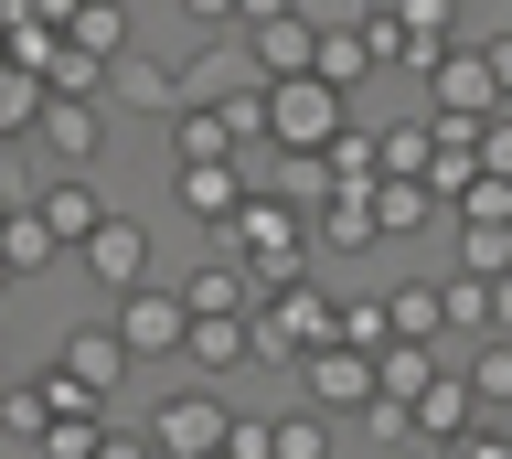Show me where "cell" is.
<instances>
[{"label":"cell","mask_w":512,"mask_h":459,"mask_svg":"<svg viewBox=\"0 0 512 459\" xmlns=\"http://www.w3.org/2000/svg\"><path fill=\"white\" fill-rule=\"evenodd\" d=\"M374 374H384V395H395V406H416V395L438 385L448 363H438V342H384V353H374Z\"/></svg>","instance_id":"obj_24"},{"label":"cell","mask_w":512,"mask_h":459,"mask_svg":"<svg viewBox=\"0 0 512 459\" xmlns=\"http://www.w3.org/2000/svg\"><path fill=\"white\" fill-rule=\"evenodd\" d=\"M214 246L246 267V278H256V299H267V289H288V278H310V246H320V235H310V214H299V203L246 193V214H235Z\"/></svg>","instance_id":"obj_1"},{"label":"cell","mask_w":512,"mask_h":459,"mask_svg":"<svg viewBox=\"0 0 512 459\" xmlns=\"http://www.w3.org/2000/svg\"><path fill=\"white\" fill-rule=\"evenodd\" d=\"M502 427H512V417H502Z\"/></svg>","instance_id":"obj_50"},{"label":"cell","mask_w":512,"mask_h":459,"mask_svg":"<svg viewBox=\"0 0 512 459\" xmlns=\"http://www.w3.org/2000/svg\"><path fill=\"white\" fill-rule=\"evenodd\" d=\"M363 438H374V449H395V438H416V406H395V395H374V406H363Z\"/></svg>","instance_id":"obj_38"},{"label":"cell","mask_w":512,"mask_h":459,"mask_svg":"<svg viewBox=\"0 0 512 459\" xmlns=\"http://www.w3.org/2000/svg\"><path fill=\"white\" fill-rule=\"evenodd\" d=\"M480 427V395H470V374H438V385L416 395V438H438V449H459Z\"/></svg>","instance_id":"obj_18"},{"label":"cell","mask_w":512,"mask_h":459,"mask_svg":"<svg viewBox=\"0 0 512 459\" xmlns=\"http://www.w3.org/2000/svg\"><path fill=\"white\" fill-rule=\"evenodd\" d=\"M64 43H75V54H96V65L118 75L128 54H139V43H128V0H86V11H75V33H64Z\"/></svg>","instance_id":"obj_20"},{"label":"cell","mask_w":512,"mask_h":459,"mask_svg":"<svg viewBox=\"0 0 512 459\" xmlns=\"http://www.w3.org/2000/svg\"><path fill=\"white\" fill-rule=\"evenodd\" d=\"M54 374H75V385H86L96 406H107V395H118L128 374H139V353L118 342V321H75V331L54 342Z\"/></svg>","instance_id":"obj_6"},{"label":"cell","mask_w":512,"mask_h":459,"mask_svg":"<svg viewBox=\"0 0 512 459\" xmlns=\"http://www.w3.org/2000/svg\"><path fill=\"white\" fill-rule=\"evenodd\" d=\"M342 342H352V353H384V342H395L384 299H342Z\"/></svg>","instance_id":"obj_36"},{"label":"cell","mask_w":512,"mask_h":459,"mask_svg":"<svg viewBox=\"0 0 512 459\" xmlns=\"http://www.w3.org/2000/svg\"><path fill=\"white\" fill-rule=\"evenodd\" d=\"M256 86H267V75H256V43H203V54H192V107H224V97H256Z\"/></svg>","instance_id":"obj_15"},{"label":"cell","mask_w":512,"mask_h":459,"mask_svg":"<svg viewBox=\"0 0 512 459\" xmlns=\"http://www.w3.org/2000/svg\"><path fill=\"white\" fill-rule=\"evenodd\" d=\"M246 43H256V75H267V86L320 75V22H310V11H288V22H267V33H246Z\"/></svg>","instance_id":"obj_16"},{"label":"cell","mask_w":512,"mask_h":459,"mask_svg":"<svg viewBox=\"0 0 512 459\" xmlns=\"http://www.w3.org/2000/svg\"><path fill=\"white\" fill-rule=\"evenodd\" d=\"M0 257H11V278H43V267L64 257V235H54V225H43V214H32V203H22V214L0 225Z\"/></svg>","instance_id":"obj_27"},{"label":"cell","mask_w":512,"mask_h":459,"mask_svg":"<svg viewBox=\"0 0 512 459\" xmlns=\"http://www.w3.org/2000/svg\"><path fill=\"white\" fill-rule=\"evenodd\" d=\"M182 22H203V33H235V0H182Z\"/></svg>","instance_id":"obj_44"},{"label":"cell","mask_w":512,"mask_h":459,"mask_svg":"<svg viewBox=\"0 0 512 459\" xmlns=\"http://www.w3.org/2000/svg\"><path fill=\"white\" fill-rule=\"evenodd\" d=\"M299 395H310L320 417H342V406L363 417V406L384 395V374H374V353H352V342H331V353H310V363H299Z\"/></svg>","instance_id":"obj_7"},{"label":"cell","mask_w":512,"mask_h":459,"mask_svg":"<svg viewBox=\"0 0 512 459\" xmlns=\"http://www.w3.org/2000/svg\"><path fill=\"white\" fill-rule=\"evenodd\" d=\"M32 139H43L64 171H96V161H107V97H54Z\"/></svg>","instance_id":"obj_12"},{"label":"cell","mask_w":512,"mask_h":459,"mask_svg":"<svg viewBox=\"0 0 512 459\" xmlns=\"http://www.w3.org/2000/svg\"><path fill=\"white\" fill-rule=\"evenodd\" d=\"M54 54H64V33H54V22H22V33H11V65L54 75Z\"/></svg>","instance_id":"obj_37"},{"label":"cell","mask_w":512,"mask_h":459,"mask_svg":"<svg viewBox=\"0 0 512 459\" xmlns=\"http://www.w3.org/2000/svg\"><path fill=\"white\" fill-rule=\"evenodd\" d=\"M182 363L203 374V385H214V374H235V363H256V310H246V321H192Z\"/></svg>","instance_id":"obj_19"},{"label":"cell","mask_w":512,"mask_h":459,"mask_svg":"<svg viewBox=\"0 0 512 459\" xmlns=\"http://www.w3.org/2000/svg\"><path fill=\"white\" fill-rule=\"evenodd\" d=\"M299 11H310V22H320V33H363V22H374V11H384V0H299Z\"/></svg>","instance_id":"obj_39"},{"label":"cell","mask_w":512,"mask_h":459,"mask_svg":"<svg viewBox=\"0 0 512 459\" xmlns=\"http://www.w3.org/2000/svg\"><path fill=\"white\" fill-rule=\"evenodd\" d=\"M107 438H118V427H107V406H86V417H54V438H43L32 459H96Z\"/></svg>","instance_id":"obj_33"},{"label":"cell","mask_w":512,"mask_h":459,"mask_svg":"<svg viewBox=\"0 0 512 459\" xmlns=\"http://www.w3.org/2000/svg\"><path fill=\"white\" fill-rule=\"evenodd\" d=\"M267 427H278V417H235V449H224V459H267Z\"/></svg>","instance_id":"obj_43"},{"label":"cell","mask_w":512,"mask_h":459,"mask_svg":"<svg viewBox=\"0 0 512 459\" xmlns=\"http://www.w3.org/2000/svg\"><path fill=\"white\" fill-rule=\"evenodd\" d=\"M43 107H54V86L32 65H0V139H32L43 129Z\"/></svg>","instance_id":"obj_26"},{"label":"cell","mask_w":512,"mask_h":459,"mask_svg":"<svg viewBox=\"0 0 512 459\" xmlns=\"http://www.w3.org/2000/svg\"><path fill=\"white\" fill-rule=\"evenodd\" d=\"M75 267H86V278H96L107 299L150 289V225H139V214H107V235H96V246H86Z\"/></svg>","instance_id":"obj_11"},{"label":"cell","mask_w":512,"mask_h":459,"mask_svg":"<svg viewBox=\"0 0 512 459\" xmlns=\"http://www.w3.org/2000/svg\"><path fill=\"white\" fill-rule=\"evenodd\" d=\"M107 86H118V107H150L160 129H171V118L192 107V65H160V54H128Z\"/></svg>","instance_id":"obj_14"},{"label":"cell","mask_w":512,"mask_h":459,"mask_svg":"<svg viewBox=\"0 0 512 459\" xmlns=\"http://www.w3.org/2000/svg\"><path fill=\"white\" fill-rule=\"evenodd\" d=\"M299 0H235V33H267V22H288Z\"/></svg>","instance_id":"obj_42"},{"label":"cell","mask_w":512,"mask_h":459,"mask_svg":"<svg viewBox=\"0 0 512 459\" xmlns=\"http://www.w3.org/2000/svg\"><path fill=\"white\" fill-rule=\"evenodd\" d=\"M267 459H331V417H320V406H288V417L267 427Z\"/></svg>","instance_id":"obj_31"},{"label":"cell","mask_w":512,"mask_h":459,"mask_svg":"<svg viewBox=\"0 0 512 459\" xmlns=\"http://www.w3.org/2000/svg\"><path fill=\"white\" fill-rule=\"evenodd\" d=\"M384 321H395V342H438L448 310H438V278H406V289L384 299Z\"/></svg>","instance_id":"obj_28"},{"label":"cell","mask_w":512,"mask_h":459,"mask_svg":"<svg viewBox=\"0 0 512 459\" xmlns=\"http://www.w3.org/2000/svg\"><path fill=\"white\" fill-rule=\"evenodd\" d=\"M438 310H448V331H480V342H491V278L448 267V278H438Z\"/></svg>","instance_id":"obj_29"},{"label":"cell","mask_w":512,"mask_h":459,"mask_svg":"<svg viewBox=\"0 0 512 459\" xmlns=\"http://www.w3.org/2000/svg\"><path fill=\"white\" fill-rule=\"evenodd\" d=\"M448 459H512V427H502V417H480V427H470V438H459Z\"/></svg>","instance_id":"obj_40"},{"label":"cell","mask_w":512,"mask_h":459,"mask_svg":"<svg viewBox=\"0 0 512 459\" xmlns=\"http://www.w3.org/2000/svg\"><path fill=\"white\" fill-rule=\"evenodd\" d=\"M0 65H11V33H0Z\"/></svg>","instance_id":"obj_47"},{"label":"cell","mask_w":512,"mask_h":459,"mask_svg":"<svg viewBox=\"0 0 512 459\" xmlns=\"http://www.w3.org/2000/svg\"><path fill=\"white\" fill-rule=\"evenodd\" d=\"M96 459H160V449H150V427H118V438H107Z\"/></svg>","instance_id":"obj_45"},{"label":"cell","mask_w":512,"mask_h":459,"mask_svg":"<svg viewBox=\"0 0 512 459\" xmlns=\"http://www.w3.org/2000/svg\"><path fill=\"white\" fill-rule=\"evenodd\" d=\"M203 161H235L224 107H182V118H171V171H203Z\"/></svg>","instance_id":"obj_21"},{"label":"cell","mask_w":512,"mask_h":459,"mask_svg":"<svg viewBox=\"0 0 512 459\" xmlns=\"http://www.w3.org/2000/svg\"><path fill=\"white\" fill-rule=\"evenodd\" d=\"M310 235H320V246H342V257L384 246V225H374V193H331V203L310 214Z\"/></svg>","instance_id":"obj_23"},{"label":"cell","mask_w":512,"mask_h":459,"mask_svg":"<svg viewBox=\"0 0 512 459\" xmlns=\"http://www.w3.org/2000/svg\"><path fill=\"white\" fill-rule=\"evenodd\" d=\"M32 214L64 235V257H86L96 235H107V203H96V171H54L43 193H32Z\"/></svg>","instance_id":"obj_10"},{"label":"cell","mask_w":512,"mask_h":459,"mask_svg":"<svg viewBox=\"0 0 512 459\" xmlns=\"http://www.w3.org/2000/svg\"><path fill=\"white\" fill-rule=\"evenodd\" d=\"M342 342V299L310 289V278H288V289L256 299V363H310Z\"/></svg>","instance_id":"obj_2"},{"label":"cell","mask_w":512,"mask_h":459,"mask_svg":"<svg viewBox=\"0 0 512 459\" xmlns=\"http://www.w3.org/2000/svg\"><path fill=\"white\" fill-rule=\"evenodd\" d=\"M459 267L502 289V278H512V225H459Z\"/></svg>","instance_id":"obj_32"},{"label":"cell","mask_w":512,"mask_h":459,"mask_svg":"<svg viewBox=\"0 0 512 459\" xmlns=\"http://www.w3.org/2000/svg\"><path fill=\"white\" fill-rule=\"evenodd\" d=\"M118 342H128L139 363L182 353V342H192V310H182V289H160V278H150V289H128V299H118Z\"/></svg>","instance_id":"obj_8"},{"label":"cell","mask_w":512,"mask_h":459,"mask_svg":"<svg viewBox=\"0 0 512 459\" xmlns=\"http://www.w3.org/2000/svg\"><path fill=\"white\" fill-rule=\"evenodd\" d=\"M342 129H352V97L331 86V75H288V86H267V139H278V150H331Z\"/></svg>","instance_id":"obj_5"},{"label":"cell","mask_w":512,"mask_h":459,"mask_svg":"<svg viewBox=\"0 0 512 459\" xmlns=\"http://www.w3.org/2000/svg\"><path fill=\"white\" fill-rule=\"evenodd\" d=\"M427 118H470V129H491L502 118V75H491V43H448V54H427Z\"/></svg>","instance_id":"obj_4"},{"label":"cell","mask_w":512,"mask_h":459,"mask_svg":"<svg viewBox=\"0 0 512 459\" xmlns=\"http://www.w3.org/2000/svg\"><path fill=\"white\" fill-rule=\"evenodd\" d=\"M171 193H182V225L214 246V235L246 214V171H235V161H203V171H171Z\"/></svg>","instance_id":"obj_9"},{"label":"cell","mask_w":512,"mask_h":459,"mask_svg":"<svg viewBox=\"0 0 512 459\" xmlns=\"http://www.w3.org/2000/svg\"><path fill=\"white\" fill-rule=\"evenodd\" d=\"M470 395H480V417H512V342L502 331L470 353Z\"/></svg>","instance_id":"obj_30"},{"label":"cell","mask_w":512,"mask_h":459,"mask_svg":"<svg viewBox=\"0 0 512 459\" xmlns=\"http://www.w3.org/2000/svg\"><path fill=\"white\" fill-rule=\"evenodd\" d=\"M0 171H11V139H0Z\"/></svg>","instance_id":"obj_48"},{"label":"cell","mask_w":512,"mask_h":459,"mask_svg":"<svg viewBox=\"0 0 512 459\" xmlns=\"http://www.w3.org/2000/svg\"><path fill=\"white\" fill-rule=\"evenodd\" d=\"M182 310H192V321H246V310H256V278L224 257V246H203V267L182 278Z\"/></svg>","instance_id":"obj_13"},{"label":"cell","mask_w":512,"mask_h":459,"mask_svg":"<svg viewBox=\"0 0 512 459\" xmlns=\"http://www.w3.org/2000/svg\"><path fill=\"white\" fill-rule=\"evenodd\" d=\"M235 417H246V406H224L214 385H171L150 406V449L160 459H224L235 449Z\"/></svg>","instance_id":"obj_3"},{"label":"cell","mask_w":512,"mask_h":459,"mask_svg":"<svg viewBox=\"0 0 512 459\" xmlns=\"http://www.w3.org/2000/svg\"><path fill=\"white\" fill-rule=\"evenodd\" d=\"M459 225H512V182L502 171H480L470 193H459Z\"/></svg>","instance_id":"obj_35"},{"label":"cell","mask_w":512,"mask_h":459,"mask_svg":"<svg viewBox=\"0 0 512 459\" xmlns=\"http://www.w3.org/2000/svg\"><path fill=\"white\" fill-rule=\"evenodd\" d=\"M0 289H11V257H0Z\"/></svg>","instance_id":"obj_46"},{"label":"cell","mask_w":512,"mask_h":459,"mask_svg":"<svg viewBox=\"0 0 512 459\" xmlns=\"http://www.w3.org/2000/svg\"><path fill=\"white\" fill-rule=\"evenodd\" d=\"M438 171V118H395L384 129V182H427Z\"/></svg>","instance_id":"obj_25"},{"label":"cell","mask_w":512,"mask_h":459,"mask_svg":"<svg viewBox=\"0 0 512 459\" xmlns=\"http://www.w3.org/2000/svg\"><path fill=\"white\" fill-rule=\"evenodd\" d=\"M320 75H331V86L352 97V86L374 75V43H363V33H320Z\"/></svg>","instance_id":"obj_34"},{"label":"cell","mask_w":512,"mask_h":459,"mask_svg":"<svg viewBox=\"0 0 512 459\" xmlns=\"http://www.w3.org/2000/svg\"><path fill=\"white\" fill-rule=\"evenodd\" d=\"M480 171H502V182H512V107L491 118V129H480Z\"/></svg>","instance_id":"obj_41"},{"label":"cell","mask_w":512,"mask_h":459,"mask_svg":"<svg viewBox=\"0 0 512 459\" xmlns=\"http://www.w3.org/2000/svg\"><path fill=\"white\" fill-rule=\"evenodd\" d=\"M374 225L384 235H427V225H459V203H448V193H427V182H374Z\"/></svg>","instance_id":"obj_17"},{"label":"cell","mask_w":512,"mask_h":459,"mask_svg":"<svg viewBox=\"0 0 512 459\" xmlns=\"http://www.w3.org/2000/svg\"><path fill=\"white\" fill-rule=\"evenodd\" d=\"M278 203H299V214H320V203L342 193V171H331V150H278V182H267Z\"/></svg>","instance_id":"obj_22"},{"label":"cell","mask_w":512,"mask_h":459,"mask_svg":"<svg viewBox=\"0 0 512 459\" xmlns=\"http://www.w3.org/2000/svg\"><path fill=\"white\" fill-rule=\"evenodd\" d=\"M384 11H406V0H384Z\"/></svg>","instance_id":"obj_49"}]
</instances>
